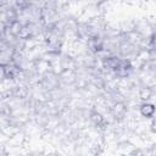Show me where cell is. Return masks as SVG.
<instances>
[{
  "label": "cell",
  "instance_id": "6da1fadb",
  "mask_svg": "<svg viewBox=\"0 0 156 156\" xmlns=\"http://www.w3.org/2000/svg\"><path fill=\"white\" fill-rule=\"evenodd\" d=\"M155 112H156V106L149 101L143 102L139 107V113L145 118H152Z\"/></svg>",
  "mask_w": 156,
  "mask_h": 156
},
{
  "label": "cell",
  "instance_id": "7a4b0ae2",
  "mask_svg": "<svg viewBox=\"0 0 156 156\" xmlns=\"http://www.w3.org/2000/svg\"><path fill=\"white\" fill-rule=\"evenodd\" d=\"M151 96H152V90L150 88H147V87L140 88V90H139V98L144 102H146L149 99H151Z\"/></svg>",
  "mask_w": 156,
  "mask_h": 156
},
{
  "label": "cell",
  "instance_id": "3957f363",
  "mask_svg": "<svg viewBox=\"0 0 156 156\" xmlns=\"http://www.w3.org/2000/svg\"><path fill=\"white\" fill-rule=\"evenodd\" d=\"M149 49L156 52V33H154L149 39Z\"/></svg>",
  "mask_w": 156,
  "mask_h": 156
},
{
  "label": "cell",
  "instance_id": "277c9868",
  "mask_svg": "<svg viewBox=\"0 0 156 156\" xmlns=\"http://www.w3.org/2000/svg\"><path fill=\"white\" fill-rule=\"evenodd\" d=\"M151 129H152V132H154V133H156V119L151 123Z\"/></svg>",
  "mask_w": 156,
  "mask_h": 156
}]
</instances>
